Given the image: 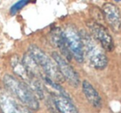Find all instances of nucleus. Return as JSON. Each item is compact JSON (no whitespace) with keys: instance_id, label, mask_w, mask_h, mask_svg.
<instances>
[{"instance_id":"obj_1","label":"nucleus","mask_w":121,"mask_h":113,"mask_svg":"<svg viewBox=\"0 0 121 113\" xmlns=\"http://www.w3.org/2000/svg\"><path fill=\"white\" fill-rule=\"evenodd\" d=\"M82 41L84 57L87 58L90 64L97 70H103L108 65V58L99 43L86 31L80 32Z\"/></svg>"},{"instance_id":"obj_16","label":"nucleus","mask_w":121,"mask_h":113,"mask_svg":"<svg viewBox=\"0 0 121 113\" xmlns=\"http://www.w3.org/2000/svg\"><path fill=\"white\" fill-rule=\"evenodd\" d=\"M114 1H115V2H120L121 0H114Z\"/></svg>"},{"instance_id":"obj_14","label":"nucleus","mask_w":121,"mask_h":113,"mask_svg":"<svg viewBox=\"0 0 121 113\" xmlns=\"http://www.w3.org/2000/svg\"><path fill=\"white\" fill-rule=\"evenodd\" d=\"M32 0H19L16 4L11 7L10 9V14L11 15H15L18 11H20L23 7H25L28 3H30Z\"/></svg>"},{"instance_id":"obj_6","label":"nucleus","mask_w":121,"mask_h":113,"mask_svg":"<svg viewBox=\"0 0 121 113\" xmlns=\"http://www.w3.org/2000/svg\"><path fill=\"white\" fill-rule=\"evenodd\" d=\"M52 58L56 63L57 64L60 73L64 77V80L66 81L71 86L77 87L80 84V77L76 71L70 65V63L66 60L60 53L53 52L52 54Z\"/></svg>"},{"instance_id":"obj_3","label":"nucleus","mask_w":121,"mask_h":113,"mask_svg":"<svg viewBox=\"0 0 121 113\" xmlns=\"http://www.w3.org/2000/svg\"><path fill=\"white\" fill-rule=\"evenodd\" d=\"M27 52L38 64L46 76L57 83L65 81L64 77L60 73L56 62L52 59V58H49V56L40 47L34 44H31L28 47Z\"/></svg>"},{"instance_id":"obj_13","label":"nucleus","mask_w":121,"mask_h":113,"mask_svg":"<svg viewBox=\"0 0 121 113\" xmlns=\"http://www.w3.org/2000/svg\"><path fill=\"white\" fill-rule=\"evenodd\" d=\"M10 64L11 68H12L13 72L19 78L22 79V81L27 84L30 81V76H29L28 72H27V69H26L25 66H24L22 61L20 59L17 55H13L11 57L10 59Z\"/></svg>"},{"instance_id":"obj_12","label":"nucleus","mask_w":121,"mask_h":113,"mask_svg":"<svg viewBox=\"0 0 121 113\" xmlns=\"http://www.w3.org/2000/svg\"><path fill=\"white\" fill-rule=\"evenodd\" d=\"M22 61L30 77H36L42 80V77L45 74H44V72L41 69L40 67L38 66V64L34 61V59L31 57V55L28 52H26L24 54Z\"/></svg>"},{"instance_id":"obj_2","label":"nucleus","mask_w":121,"mask_h":113,"mask_svg":"<svg viewBox=\"0 0 121 113\" xmlns=\"http://www.w3.org/2000/svg\"><path fill=\"white\" fill-rule=\"evenodd\" d=\"M4 83L7 89L20 100L26 107L32 111H37L39 109L40 106L38 99L24 81L9 74H6L4 77Z\"/></svg>"},{"instance_id":"obj_15","label":"nucleus","mask_w":121,"mask_h":113,"mask_svg":"<svg viewBox=\"0 0 121 113\" xmlns=\"http://www.w3.org/2000/svg\"><path fill=\"white\" fill-rule=\"evenodd\" d=\"M22 113H33V112H32V110L28 109V108L26 107V106H22Z\"/></svg>"},{"instance_id":"obj_11","label":"nucleus","mask_w":121,"mask_h":113,"mask_svg":"<svg viewBox=\"0 0 121 113\" xmlns=\"http://www.w3.org/2000/svg\"><path fill=\"white\" fill-rule=\"evenodd\" d=\"M82 91L88 102L96 109L102 107V98L99 96L96 89L90 81L84 80L82 81Z\"/></svg>"},{"instance_id":"obj_5","label":"nucleus","mask_w":121,"mask_h":113,"mask_svg":"<svg viewBox=\"0 0 121 113\" xmlns=\"http://www.w3.org/2000/svg\"><path fill=\"white\" fill-rule=\"evenodd\" d=\"M86 25L91 32V35L99 42L104 51L112 52L114 50V43L113 37L104 25L95 20L88 21Z\"/></svg>"},{"instance_id":"obj_4","label":"nucleus","mask_w":121,"mask_h":113,"mask_svg":"<svg viewBox=\"0 0 121 113\" xmlns=\"http://www.w3.org/2000/svg\"><path fill=\"white\" fill-rule=\"evenodd\" d=\"M62 31L72 58H74L77 63H83L85 57L80 32L73 24H67Z\"/></svg>"},{"instance_id":"obj_7","label":"nucleus","mask_w":121,"mask_h":113,"mask_svg":"<svg viewBox=\"0 0 121 113\" xmlns=\"http://www.w3.org/2000/svg\"><path fill=\"white\" fill-rule=\"evenodd\" d=\"M104 19L114 32H121V13L119 8L112 3H105L102 6Z\"/></svg>"},{"instance_id":"obj_10","label":"nucleus","mask_w":121,"mask_h":113,"mask_svg":"<svg viewBox=\"0 0 121 113\" xmlns=\"http://www.w3.org/2000/svg\"><path fill=\"white\" fill-rule=\"evenodd\" d=\"M0 110L2 113H22V106L17 104L9 91L0 89Z\"/></svg>"},{"instance_id":"obj_9","label":"nucleus","mask_w":121,"mask_h":113,"mask_svg":"<svg viewBox=\"0 0 121 113\" xmlns=\"http://www.w3.org/2000/svg\"><path fill=\"white\" fill-rule=\"evenodd\" d=\"M51 40L53 45L59 49L60 52V55L67 61H71L72 59V55L71 53L67 43L65 39L63 31L60 27H54L51 31Z\"/></svg>"},{"instance_id":"obj_8","label":"nucleus","mask_w":121,"mask_h":113,"mask_svg":"<svg viewBox=\"0 0 121 113\" xmlns=\"http://www.w3.org/2000/svg\"><path fill=\"white\" fill-rule=\"evenodd\" d=\"M58 113H78L76 106L73 104L70 96H64L56 91L49 92Z\"/></svg>"}]
</instances>
